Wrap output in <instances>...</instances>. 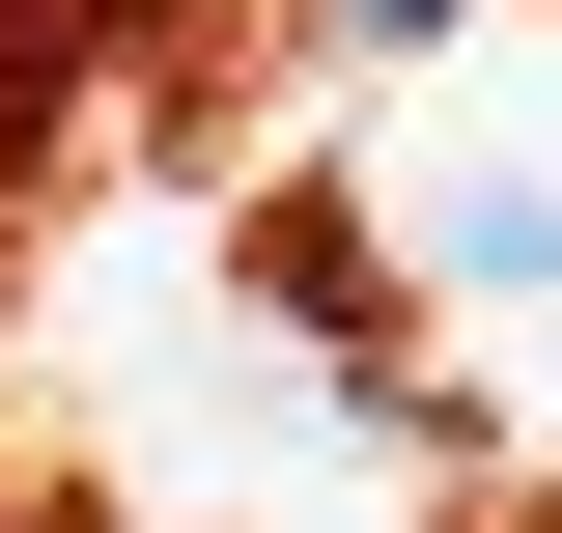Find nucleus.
<instances>
[{
	"instance_id": "f03ea898",
	"label": "nucleus",
	"mask_w": 562,
	"mask_h": 533,
	"mask_svg": "<svg viewBox=\"0 0 562 533\" xmlns=\"http://www.w3.org/2000/svg\"><path fill=\"white\" fill-rule=\"evenodd\" d=\"M366 29H450V0H366Z\"/></svg>"
},
{
	"instance_id": "f257e3e1",
	"label": "nucleus",
	"mask_w": 562,
	"mask_h": 533,
	"mask_svg": "<svg viewBox=\"0 0 562 533\" xmlns=\"http://www.w3.org/2000/svg\"><path fill=\"white\" fill-rule=\"evenodd\" d=\"M479 281H562V197H479Z\"/></svg>"
}]
</instances>
